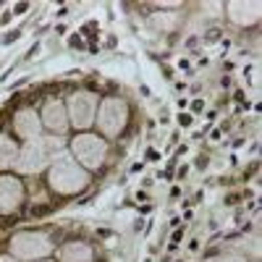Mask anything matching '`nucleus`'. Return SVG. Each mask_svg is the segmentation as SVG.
I'll use <instances>...</instances> for the list:
<instances>
[{
	"label": "nucleus",
	"instance_id": "obj_13",
	"mask_svg": "<svg viewBox=\"0 0 262 262\" xmlns=\"http://www.w3.org/2000/svg\"><path fill=\"white\" fill-rule=\"evenodd\" d=\"M207 262H247V259L242 254H217V257H212Z\"/></svg>",
	"mask_w": 262,
	"mask_h": 262
},
{
	"label": "nucleus",
	"instance_id": "obj_14",
	"mask_svg": "<svg viewBox=\"0 0 262 262\" xmlns=\"http://www.w3.org/2000/svg\"><path fill=\"white\" fill-rule=\"evenodd\" d=\"M0 262H18L16 257H11V254H6V257H0Z\"/></svg>",
	"mask_w": 262,
	"mask_h": 262
},
{
	"label": "nucleus",
	"instance_id": "obj_6",
	"mask_svg": "<svg viewBox=\"0 0 262 262\" xmlns=\"http://www.w3.org/2000/svg\"><path fill=\"white\" fill-rule=\"evenodd\" d=\"M50 252H53V242L45 233H39V231L16 233L11 238V257H16V259L37 262V259H45Z\"/></svg>",
	"mask_w": 262,
	"mask_h": 262
},
{
	"label": "nucleus",
	"instance_id": "obj_7",
	"mask_svg": "<svg viewBox=\"0 0 262 262\" xmlns=\"http://www.w3.org/2000/svg\"><path fill=\"white\" fill-rule=\"evenodd\" d=\"M39 121H42V128L53 131L55 137H63L69 131V113H66V105L60 100H48L39 113Z\"/></svg>",
	"mask_w": 262,
	"mask_h": 262
},
{
	"label": "nucleus",
	"instance_id": "obj_3",
	"mask_svg": "<svg viewBox=\"0 0 262 262\" xmlns=\"http://www.w3.org/2000/svg\"><path fill=\"white\" fill-rule=\"evenodd\" d=\"M71 155L74 160L84 168V170H97L105 158H107V142L100 134H92V131H81L71 139Z\"/></svg>",
	"mask_w": 262,
	"mask_h": 262
},
{
	"label": "nucleus",
	"instance_id": "obj_2",
	"mask_svg": "<svg viewBox=\"0 0 262 262\" xmlns=\"http://www.w3.org/2000/svg\"><path fill=\"white\" fill-rule=\"evenodd\" d=\"M48 184L53 191L58 194H79L90 186V170H84L74 158L69 155H60L50 163V170H48Z\"/></svg>",
	"mask_w": 262,
	"mask_h": 262
},
{
	"label": "nucleus",
	"instance_id": "obj_12",
	"mask_svg": "<svg viewBox=\"0 0 262 262\" xmlns=\"http://www.w3.org/2000/svg\"><path fill=\"white\" fill-rule=\"evenodd\" d=\"M16 155H18V144H16L11 137L0 134V170L13 168V163H16Z\"/></svg>",
	"mask_w": 262,
	"mask_h": 262
},
{
	"label": "nucleus",
	"instance_id": "obj_15",
	"mask_svg": "<svg viewBox=\"0 0 262 262\" xmlns=\"http://www.w3.org/2000/svg\"><path fill=\"white\" fill-rule=\"evenodd\" d=\"M37 262H50V259H37Z\"/></svg>",
	"mask_w": 262,
	"mask_h": 262
},
{
	"label": "nucleus",
	"instance_id": "obj_10",
	"mask_svg": "<svg viewBox=\"0 0 262 262\" xmlns=\"http://www.w3.org/2000/svg\"><path fill=\"white\" fill-rule=\"evenodd\" d=\"M226 11H228V18L238 27L254 24V21L259 18V3H228Z\"/></svg>",
	"mask_w": 262,
	"mask_h": 262
},
{
	"label": "nucleus",
	"instance_id": "obj_8",
	"mask_svg": "<svg viewBox=\"0 0 262 262\" xmlns=\"http://www.w3.org/2000/svg\"><path fill=\"white\" fill-rule=\"evenodd\" d=\"M24 200V184L16 176H0V212L11 215Z\"/></svg>",
	"mask_w": 262,
	"mask_h": 262
},
{
	"label": "nucleus",
	"instance_id": "obj_9",
	"mask_svg": "<svg viewBox=\"0 0 262 262\" xmlns=\"http://www.w3.org/2000/svg\"><path fill=\"white\" fill-rule=\"evenodd\" d=\"M13 128L21 139H39L42 137V121H39V113L32 111V107H24L13 116Z\"/></svg>",
	"mask_w": 262,
	"mask_h": 262
},
{
	"label": "nucleus",
	"instance_id": "obj_11",
	"mask_svg": "<svg viewBox=\"0 0 262 262\" xmlns=\"http://www.w3.org/2000/svg\"><path fill=\"white\" fill-rule=\"evenodd\" d=\"M58 257L60 262H92V247L84 242H69Z\"/></svg>",
	"mask_w": 262,
	"mask_h": 262
},
{
	"label": "nucleus",
	"instance_id": "obj_1",
	"mask_svg": "<svg viewBox=\"0 0 262 262\" xmlns=\"http://www.w3.org/2000/svg\"><path fill=\"white\" fill-rule=\"evenodd\" d=\"M66 149V139L63 137H39L27 142L24 147H18V155L13 168L24 176H32V173H39L48 163H53L58 155H63Z\"/></svg>",
	"mask_w": 262,
	"mask_h": 262
},
{
	"label": "nucleus",
	"instance_id": "obj_5",
	"mask_svg": "<svg viewBox=\"0 0 262 262\" xmlns=\"http://www.w3.org/2000/svg\"><path fill=\"white\" fill-rule=\"evenodd\" d=\"M97 95L95 92H74L66 102V113H69V126H74L76 131H90V126L95 123V116H97Z\"/></svg>",
	"mask_w": 262,
	"mask_h": 262
},
{
	"label": "nucleus",
	"instance_id": "obj_4",
	"mask_svg": "<svg viewBox=\"0 0 262 262\" xmlns=\"http://www.w3.org/2000/svg\"><path fill=\"white\" fill-rule=\"evenodd\" d=\"M128 123V105L121 97H107L97 105L95 126L100 128L102 137H118Z\"/></svg>",
	"mask_w": 262,
	"mask_h": 262
}]
</instances>
